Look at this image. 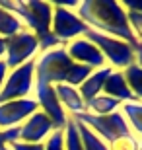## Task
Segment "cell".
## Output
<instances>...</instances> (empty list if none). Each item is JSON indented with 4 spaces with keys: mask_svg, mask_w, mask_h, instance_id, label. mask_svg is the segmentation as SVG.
<instances>
[{
    "mask_svg": "<svg viewBox=\"0 0 142 150\" xmlns=\"http://www.w3.org/2000/svg\"><path fill=\"white\" fill-rule=\"evenodd\" d=\"M0 150H10V146H0Z\"/></svg>",
    "mask_w": 142,
    "mask_h": 150,
    "instance_id": "29",
    "label": "cell"
},
{
    "mask_svg": "<svg viewBox=\"0 0 142 150\" xmlns=\"http://www.w3.org/2000/svg\"><path fill=\"white\" fill-rule=\"evenodd\" d=\"M33 92H35L33 98H35V101L39 105V111H43L53 121L57 131H62L66 127V123L70 121V117H68V113L60 105L59 98H57V92H55V86H51L47 82H41V80H35Z\"/></svg>",
    "mask_w": 142,
    "mask_h": 150,
    "instance_id": "9",
    "label": "cell"
},
{
    "mask_svg": "<svg viewBox=\"0 0 142 150\" xmlns=\"http://www.w3.org/2000/svg\"><path fill=\"white\" fill-rule=\"evenodd\" d=\"M22 29H25L23 23L20 22L12 12L4 10V8L0 6V37L8 39V37H12V35H16L18 31H22Z\"/></svg>",
    "mask_w": 142,
    "mask_h": 150,
    "instance_id": "19",
    "label": "cell"
},
{
    "mask_svg": "<svg viewBox=\"0 0 142 150\" xmlns=\"http://www.w3.org/2000/svg\"><path fill=\"white\" fill-rule=\"evenodd\" d=\"M66 47V53L70 57L74 62L78 64H84V67L92 68V70H97V68H103L107 67V62H105L103 55H101V51L95 47V45L90 41L88 37H78L74 41H70Z\"/></svg>",
    "mask_w": 142,
    "mask_h": 150,
    "instance_id": "12",
    "label": "cell"
},
{
    "mask_svg": "<svg viewBox=\"0 0 142 150\" xmlns=\"http://www.w3.org/2000/svg\"><path fill=\"white\" fill-rule=\"evenodd\" d=\"M88 25L76 16V12L53 2V22H51V33L60 45H68L70 41L82 37L88 31Z\"/></svg>",
    "mask_w": 142,
    "mask_h": 150,
    "instance_id": "7",
    "label": "cell"
},
{
    "mask_svg": "<svg viewBox=\"0 0 142 150\" xmlns=\"http://www.w3.org/2000/svg\"><path fill=\"white\" fill-rule=\"evenodd\" d=\"M121 103L119 100H113V98H109V96L105 94H99L97 98H93V100L86 101V113H90V115H111V113L119 111L121 109Z\"/></svg>",
    "mask_w": 142,
    "mask_h": 150,
    "instance_id": "16",
    "label": "cell"
},
{
    "mask_svg": "<svg viewBox=\"0 0 142 150\" xmlns=\"http://www.w3.org/2000/svg\"><path fill=\"white\" fill-rule=\"evenodd\" d=\"M39 109L35 98H25V100H14L0 103V131L10 127H20L25 119L33 115Z\"/></svg>",
    "mask_w": 142,
    "mask_h": 150,
    "instance_id": "10",
    "label": "cell"
},
{
    "mask_svg": "<svg viewBox=\"0 0 142 150\" xmlns=\"http://www.w3.org/2000/svg\"><path fill=\"white\" fill-rule=\"evenodd\" d=\"M0 142H2V146H12L20 142V127H10L0 131Z\"/></svg>",
    "mask_w": 142,
    "mask_h": 150,
    "instance_id": "23",
    "label": "cell"
},
{
    "mask_svg": "<svg viewBox=\"0 0 142 150\" xmlns=\"http://www.w3.org/2000/svg\"><path fill=\"white\" fill-rule=\"evenodd\" d=\"M126 18H129V23H131L132 33H134L136 41L142 45V14H134V12H126Z\"/></svg>",
    "mask_w": 142,
    "mask_h": 150,
    "instance_id": "24",
    "label": "cell"
},
{
    "mask_svg": "<svg viewBox=\"0 0 142 150\" xmlns=\"http://www.w3.org/2000/svg\"><path fill=\"white\" fill-rule=\"evenodd\" d=\"M121 6H123L126 12L142 14V0H125V2H121Z\"/></svg>",
    "mask_w": 142,
    "mask_h": 150,
    "instance_id": "26",
    "label": "cell"
},
{
    "mask_svg": "<svg viewBox=\"0 0 142 150\" xmlns=\"http://www.w3.org/2000/svg\"><path fill=\"white\" fill-rule=\"evenodd\" d=\"M111 70H113L111 67H103V68H97V70H92V74L78 86V92H80L84 101H90L93 98H97L99 94H103L105 80L109 78Z\"/></svg>",
    "mask_w": 142,
    "mask_h": 150,
    "instance_id": "15",
    "label": "cell"
},
{
    "mask_svg": "<svg viewBox=\"0 0 142 150\" xmlns=\"http://www.w3.org/2000/svg\"><path fill=\"white\" fill-rule=\"evenodd\" d=\"M55 92H57V98H59L62 109L68 113V117L86 113V101L82 100L78 88L68 86V84H59V86H55Z\"/></svg>",
    "mask_w": 142,
    "mask_h": 150,
    "instance_id": "13",
    "label": "cell"
},
{
    "mask_svg": "<svg viewBox=\"0 0 142 150\" xmlns=\"http://www.w3.org/2000/svg\"><path fill=\"white\" fill-rule=\"evenodd\" d=\"M123 74H125L126 86H129V90L132 92V96L136 98V101L142 103V67L132 64V67L125 68Z\"/></svg>",
    "mask_w": 142,
    "mask_h": 150,
    "instance_id": "20",
    "label": "cell"
},
{
    "mask_svg": "<svg viewBox=\"0 0 142 150\" xmlns=\"http://www.w3.org/2000/svg\"><path fill=\"white\" fill-rule=\"evenodd\" d=\"M37 55H39V41L28 29H22L16 35L6 39L4 62L8 67V70H14V68L33 61Z\"/></svg>",
    "mask_w": 142,
    "mask_h": 150,
    "instance_id": "8",
    "label": "cell"
},
{
    "mask_svg": "<svg viewBox=\"0 0 142 150\" xmlns=\"http://www.w3.org/2000/svg\"><path fill=\"white\" fill-rule=\"evenodd\" d=\"M84 37H88L103 55L107 67H111L113 70H125V68L136 64V55L134 49L126 41H121L117 37H109V35H101L93 29H88Z\"/></svg>",
    "mask_w": 142,
    "mask_h": 150,
    "instance_id": "4",
    "label": "cell"
},
{
    "mask_svg": "<svg viewBox=\"0 0 142 150\" xmlns=\"http://www.w3.org/2000/svg\"><path fill=\"white\" fill-rule=\"evenodd\" d=\"M103 94L113 98V100H119L121 103H131V101H136V98L132 96V92L126 86L125 74L123 70H111L109 78L105 80L103 86Z\"/></svg>",
    "mask_w": 142,
    "mask_h": 150,
    "instance_id": "14",
    "label": "cell"
},
{
    "mask_svg": "<svg viewBox=\"0 0 142 150\" xmlns=\"http://www.w3.org/2000/svg\"><path fill=\"white\" fill-rule=\"evenodd\" d=\"M45 150H64V134H62V131H55L45 140Z\"/></svg>",
    "mask_w": 142,
    "mask_h": 150,
    "instance_id": "25",
    "label": "cell"
},
{
    "mask_svg": "<svg viewBox=\"0 0 142 150\" xmlns=\"http://www.w3.org/2000/svg\"><path fill=\"white\" fill-rule=\"evenodd\" d=\"M0 146H2V142H0Z\"/></svg>",
    "mask_w": 142,
    "mask_h": 150,
    "instance_id": "31",
    "label": "cell"
},
{
    "mask_svg": "<svg viewBox=\"0 0 142 150\" xmlns=\"http://www.w3.org/2000/svg\"><path fill=\"white\" fill-rule=\"evenodd\" d=\"M121 113L125 115L132 134H136L142 139V103L140 101H131V103H123Z\"/></svg>",
    "mask_w": 142,
    "mask_h": 150,
    "instance_id": "17",
    "label": "cell"
},
{
    "mask_svg": "<svg viewBox=\"0 0 142 150\" xmlns=\"http://www.w3.org/2000/svg\"><path fill=\"white\" fill-rule=\"evenodd\" d=\"M8 67H6V62H4V59L0 61V90H2V86H4V82H6V76H8Z\"/></svg>",
    "mask_w": 142,
    "mask_h": 150,
    "instance_id": "28",
    "label": "cell"
},
{
    "mask_svg": "<svg viewBox=\"0 0 142 150\" xmlns=\"http://www.w3.org/2000/svg\"><path fill=\"white\" fill-rule=\"evenodd\" d=\"M74 12L90 29L101 35H109V37L126 41L134 49L136 64L142 67V45L136 41V37L132 33V28L129 23V18H126V10L121 6V2H115V0H84L76 6Z\"/></svg>",
    "mask_w": 142,
    "mask_h": 150,
    "instance_id": "1",
    "label": "cell"
},
{
    "mask_svg": "<svg viewBox=\"0 0 142 150\" xmlns=\"http://www.w3.org/2000/svg\"><path fill=\"white\" fill-rule=\"evenodd\" d=\"M70 119H72V117H70ZM74 123H76L78 134H80V139H82L84 150H109L107 142H103V140L99 139V137L93 133L90 127H86V125L80 123V121H74Z\"/></svg>",
    "mask_w": 142,
    "mask_h": 150,
    "instance_id": "18",
    "label": "cell"
},
{
    "mask_svg": "<svg viewBox=\"0 0 142 150\" xmlns=\"http://www.w3.org/2000/svg\"><path fill=\"white\" fill-rule=\"evenodd\" d=\"M4 10L12 12L23 23V28L31 31L39 41V53L60 47V43L51 33L53 22V2L43 0H0Z\"/></svg>",
    "mask_w": 142,
    "mask_h": 150,
    "instance_id": "2",
    "label": "cell"
},
{
    "mask_svg": "<svg viewBox=\"0 0 142 150\" xmlns=\"http://www.w3.org/2000/svg\"><path fill=\"white\" fill-rule=\"evenodd\" d=\"M33 86H35V59L8 72L6 82L0 90V103L31 98Z\"/></svg>",
    "mask_w": 142,
    "mask_h": 150,
    "instance_id": "6",
    "label": "cell"
},
{
    "mask_svg": "<svg viewBox=\"0 0 142 150\" xmlns=\"http://www.w3.org/2000/svg\"><path fill=\"white\" fill-rule=\"evenodd\" d=\"M90 74H92V68L72 61L64 45L39 53L35 57V80L47 82L51 86L68 84L78 88Z\"/></svg>",
    "mask_w": 142,
    "mask_h": 150,
    "instance_id": "3",
    "label": "cell"
},
{
    "mask_svg": "<svg viewBox=\"0 0 142 150\" xmlns=\"http://www.w3.org/2000/svg\"><path fill=\"white\" fill-rule=\"evenodd\" d=\"M138 150H142V140H140V146H138Z\"/></svg>",
    "mask_w": 142,
    "mask_h": 150,
    "instance_id": "30",
    "label": "cell"
},
{
    "mask_svg": "<svg viewBox=\"0 0 142 150\" xmlns=\"http://www.w3.org/2000/svg\"><path fill=\"white\" fill-rule=\"evenodd\" d=\"M62 134H64V150H84L82 139L78 134L74 119H70V121L66 123V127L62 129Z\"/></svg>",
    "mask_w": 142,
    "mask_h": 150,
    "instance_id": "21",
    "label": "cell"
},
{
    "mask_svg": "<svg viewBox=\"0 0 142 150\" xmlns=\"http://www.w3.org/2000/svg\"><path fill=\"white\" fill-rule=\"evenodd\" d=\"M74 121H80L84 123L86 127H90L93 133L97 134L99 139L111 144L113 140H117L119 137H125V134H131V127H129V123H126L125 115L119 111L111 113V115H90V113H80V115H74L72 117Z\"/></svg>",
    "mask_w": 142,
    "mask_h": 150,
    "instance_id": "5",
    "label": "cell"
},
{
    "mask_svg": "<svg viewBox=\"0 0 142 150\" xmlns=\"http://www.w3.org/2000/svg\"><path fill=\"white\" fill-rule=\"evenodd\" d=\"M109 146V150H138L140 146V139L136 134H125V137H119L117 140H113Z\"/></svg>",
    "mask_w": 142,
    "mask_h": 150,
    "instance_id": "22",
    "label": "cell"
},
{
    "mask_svg": "<svg viewBox=\"0 0 142 150\" xmlns=\"http://www.w3.org/2000/svg\"><path fill=\"white\" fill-rule=\"evenodd\" d=\"M10 150H45V142L43 144H29V142H16L12 144Z\"/></svg>",
    "mask_w": 142,
    "mask_h": 150,
    "instance_id": "27",
    "label": "cell"
},
{
    "mask_svg": "<svg viewBox=\"0 0 142 150\" xmlns=\"http://www.w3.org/2000/svg\"><path fill=\"white\" fill-rule=\"evenodd\" d=\"M57 129L49 117L43 111H35L29 119L20 125V142H29V144H43Z\"/></svg>",
    "mask_w": 142,
    "mask_h": 150,
    "instance_id": "11",
    "label": "cell"
}]
</instances>
